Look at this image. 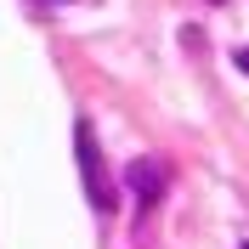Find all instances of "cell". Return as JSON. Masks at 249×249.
Here are the masks:
<instances>
[{
  "label": "cell",
  "mask_w": 249,
  "mask_h": 249,
  "mask_svg": "<svg viewBox=\"0 0 249 249\" xmlns=\"http://www.w3.org/2000/svg\"><path fill=\"white\" fill-rule=\"evenodd\" d=\"M74 153H79V176H85V198H91V210L113 215V210H119V193H113V181H108V164H102V147H96L91 119L74 124Z\"/></svg>",
  "instance_id": "6da1fadb"
},
{
  "label": "cell",
  "mask_w": 249,
  "mask_h": 249,
  "mask_svg": "<svg viewBox=\"0 0 249 249\" xmlns=\"http://www.w3.org/2000/svg\"><path fill=\"white\" fill-rule=\"evenodd\" d=\"M124 187L136 193L142 210L159 204V198H164V164H159V159H130V164H124Z\"/></svg>",
  "instance_id": "7a4b0ae2"
},
{
  "label": "cell",
  "mask_w": 249,
  "mask_h": 249,
  "mask_svg": "<svg viewBox=\"0 0 249 249\" xmlns=\"http://www.w3.org/2000/svg\"><path fill=\"white\" fill-rule=\"evenodd\" d=\"M232 62H238V68L249 74V46H244V51H232Z\"/></svg>",
  "instance_id": "3957f363"
},
{
  "label": "cell",
  "mask_w": 249,
  "mask_h": 249,
  "mask_svg": "<svg viewBox=\"0 0 249 249\" xmlns=\"http://www.w3.org/2000/svg\"><path fill=\"white\" fill-rule=\"evenodd\" d=\"M34 6H68V0H34Z\"/></svg>",
  "instance_id": "277c9868"
}]
</instances>
